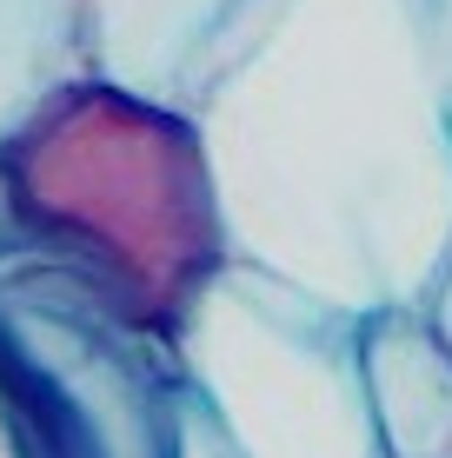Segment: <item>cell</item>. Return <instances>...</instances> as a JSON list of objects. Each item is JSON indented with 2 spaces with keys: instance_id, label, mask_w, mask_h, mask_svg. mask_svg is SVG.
<instances>
[{
  "instance_id": "6da1fadb",
  "label": "cell",
  "mask_w": 452,
  "mask_h": 458,
  "mask_svg": "<svg viewBox=\"0 0 452 458\" xmlns=\"http://www.w3.org/2000/svg\"><path fill=\"white\" fill-rule=\"evenodd\" d=\"M193 126L233 259L346 312L426 306L452 252L439 0H279Z\"/></svg>"
},
{
  "instance_id": "7a4b0ae2",
  "label": "cell",
  "mask_w": 452,
  "mask_h": 458,
  "mask_svg": "<svg viewBox=\"0 0 452 458\" xmlns=\"http://www.w3.org/2000/svg\"><path fill=\"white\" fill-rule=\"evenodd\" d=\"M0 173L21 240L93 273L153 333H174L213 266L233 259L193 114L100 73L0 133Z\"/></svg>"
},
{
  "instance_id": "3957f363",
  "label": "cell",
  "mask_w": 452,
  "mask_h": 458,
  "mask_svg": "<svg viewBox=\"0 0 452 458\" xmlns=\"http://www.w3.org/2000/svg\"><path fill=\"white\" fill-rule=\"evenodd\" d=\"M174 339L47 246L0 252V445L7 458H180Z\"/></svg>"
},
{
  "instance_id": "277c9868",
  "label": "cell",
  "mask_w": 452,
  "mask_h": 458,
  "mask_svg": "<svg viewBox=\"0 0 452 458\" xmlns=\"http://www.w3.org/2000/svg\"><path fill=\"white\" fill-rule=\"evenodd\" d=\"M360 319L253 259H220L166 339L186 399L240 458H386Z\"/></svg>"
},
{
  "instance_id": "5b68a950",
  "label": "cell",
  "mask_w": 452,
  "mask_h": 458,
  "mask_svg": "<svg viewBox=\"0 0 452 458\" xmlns=\"http://www.w3.org/2000/svg\"><path fill=\"white\" fill-rule=\"evenodd\" d=\"M279 0H81L87 73L193 114Z\"/></svg>"
},
{
  "instance_id": "8992f818",
  "label": "cell",
  "mask_w": 452,
  "mask_h": 458,
  "mask_svg": "<svg viewBox=\"0 0 452 458\" xmlns=\"http://www.w3.org/2000/svg\"><path fill=\"white\" fill-rule=\"evenodd\" d=\"M366 399L386 458H452V345L426 306H380L360 319Z\"/></svg>"
},
{
  "instance_id": "52a82bcc",
  "label": "cell",
  "mask_w": 452,
  "mask_h": 458,
  "mask_svg": "<svg viewBox=\"0 0 452 458\" xmlns=\"http://www.w3.org/2000/svg\"><path fill=\"white\" fill-rule=\"evenodd\" d=\"M87 73L81 0H0V133Z\"/></svg>"
},
{
  "instance_id": "ba28073f",
  "label": "cell",
  "mask_w": 452,
  "mask_h": 458,
  "mask_svg": "<svg viewBox=\"0 0 452 458\" xmlns=\"http://www.w3.org/2000/svg\"><path fill=\"white\" fill-rule=\"evenodd\" d=\"M180 458H240V452H233L226 438H220V425H213L207 412H200L193 399H186V432H180Z\"/></svg>"
},
{
  "instance_id": "9c48e42d",
  "label": "cell",
  "mask_w": 452,
  "mask_h": 458,
  "mask_svg": "<svg viewBox=\"0 0 452 458\" xmlns=\"http://www.w3.org/2000/svg\"><path fill=\"white\" fill-rule=\"evenodd\" d=\"M426 312H432V326H439V339L452 345V252H446L439 279H432V293H426Z\"/></svg>"
},
{
  "instance_id": "30bf717a",
  "label": "cell",
  "mask_w": 452,
  "mask_h": 458,
  "mask_svg": "<svg viewBox=\"0 0 452 458\" xmlns=\"http://www.w3.org/2000/svg\"><path fill=\"white\" fill-rule=\"evenodd\" d=\"M21 246V219H13V199H7V173H0V252Z\"/></svg>"
},
{
  "instance_id": "8fae6325",
  "label": "cell",
  "mask_w": 452,
  "mask_h": 458,
  "mask_svg": "<svg viewBox=\"0 0 452 458\" xmlns=\"http://www.w3.org/2000/svg\"><path fill=\"white\" fill-rule=\"evenodd\" d=\"M439 13H446V47H452V0H439Z\"/></svg>"
},
{
  "instance_id": "7c38bea8",
  "label": "cell",
  "mask_w": 452,
  "mask_h": 458,
  "mask_svg": "<svg viewBox=\"0 0 452 458\" xmlns=\"http://www.w3.org/2000/svg\"><path fill=\"white\" fill-rule=\"evenodd\" d=\"M0 458H7V445H0Z\"/></svg>"
}]
</instances>
